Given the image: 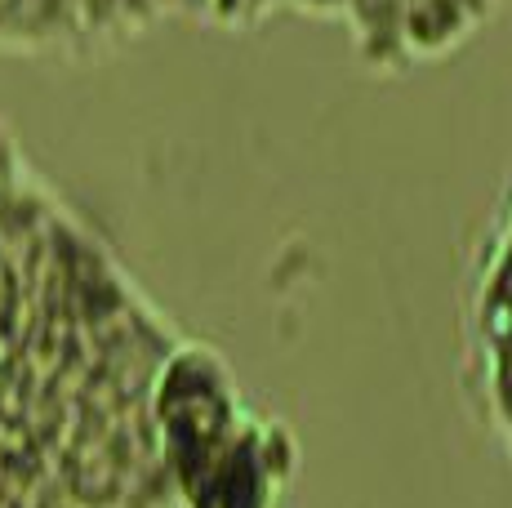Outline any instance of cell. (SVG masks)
Instances as JSON below:
<instances>
[{
  "label": "cell",
  "mask_w": 512,
  "mask_h": 508,
  "mask_svg": "<svg viewBox=\"0 0 512 508\" xmlns=\"http://www.w3.org/2000/svg\"><path fill=\"white\" fill-rule=\"evenodd\" d=\"M343 18L357 41V58L379 76H397L410 67L401 50V0H343Z\"/></svg>",
  "instance_id": "2"
},
{
  "label": "cell",
  "mask_w": 512,
  "mask_h": 508,
  "mask_svg": "<svg viewBox=\"0 0 512 508\" xmlns=\"http://www.w3.org/2000/svg\"><path fill=\"white\" fill-rule=\"evenodd\" d=\"M281 0H245V23H259L268 9H277Z\"/></svg>",
  "instance_id": "4"
},
{
  "label": "cell",
  "mask_w": 512,
  "mask_h": 508,
  "mask_svg": "<svg viewBox=\"0 0 512 508\" xmlns=\"http://www.w3.org/2000/svg\"><path fill=\"white\" fill-rule=\"evenodd\" d=\"M281 5L303 18H343V0H281Z\"/></svg>",
  "instance_id": "3"
},
{
  "label": "cell",
  "mask_w": 512,
  "mask_h": 508,
  "mask_svg": "<svg viewBox=\"0 0 512 508\" xmlns=\"http://www.w3.org/2000/svg\"><path fill=\"white\" fill-rule=\"evenodd\" d=\"M294 459L290 428L241 410L232 424L161 451V468L179 508H277Z\"/></svg>",
  "instance_id": "1"
}]
</instances>
